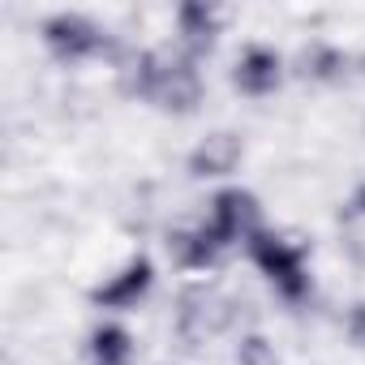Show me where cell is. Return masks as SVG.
Segmentation results:
<instances>
[{
	"label": "cell",
	"mask_w": 365,
	"mask_h": 365,
	"mask_svg": "<svg viewBox=\"0 0 365 365\" xmlns=\"http://www.w3.org/2000/svg\"><path fill=\"white\" fill-rule=\"evenodd\" d=\"M150 279H155V267H150L146 254H138V258H129V262L120 267V275H112L108 284H99V288L91 292V301L103 305V309H133V305L150 292Z\"/></svg>",
	"instance_id": "5"
},
{
	"label": "cell",
	"mask_w": 365,
	"mask_h": 365,
	"mask_svg": "<svg viewBox=\"0 0 365 365\" xmlns=\"http://www.w3.org/2000/svg\"><path fill=\"white\" fill-rule=\"evenodd\" d=\"M344 69H348V61H344V52H335L331 43H309V48L301 52V73H305V78L335 82V78H344Z\"/></svg>",
	"instance_id": "11"
},
{
	"label": "cell",
	"mask_w": 365,
	"mask_h": 365,
	"mask_svg": "<svg viewBox=\"0 0 365 365\" xmlns=\"http://www.w3.org/2000/svg\"><path fill=\"white\" fill-rule=\"evenodd\" d=\"M348 322H352V331H356V335H361V339H365V305H356V309H352V318H348Z\"/></svg>",
	"instance_id": "13"
},
{
	"label": "cell",
	"mask_w": 365,
	"mask_h": 365,
	"mask_svg": "<svg viewBox=\"0 0 365 365\" xmlns=\"http://www.w3.org/2000/svg\"><path fill=\"white\" fill-rule=\"evenodd\" d=\"M284 82V61L279 52L262 48V43H250L241 56H237V69H232V86L245 91V95H271L275 86Z\"/></svg>",
	"instance_id": "6"
},
{
	"label": "cell",
	"mask_w": 365,
	"mask_h": 365,
	"mask_svg": "<svg viewBox=\"0 0 365 365\" xmlns=\"http://www.w3.org/2000/svg\"><path fill=\"white\" fill-rule=\"evenodd\" d=\"M207 224H211V232H215L224 245H237V241L245 245V241L262 228V211H258L254 194H245V190H220V194L211 198Z\"/></svg>",
	"instance_id": "4"
},
{
	"label": "cell",
	"mask_w": 365,
	"mask_h": 365,
	"mask_svg": "<svg viewBox=\"0 0 365 365\" xmlns=\"http://www.w3.org/2000/svg\"><path fill=\"white\" fill-rule=\"evenodd\" d=\"M91 365H133V339L120 322H99L91 331Z\"/></svg>",
	"instance_id": "9"
},
{
	"label": "cell",
	"mask_w": 365,
	"mask_h": 365,
	"mask_svg": "<svg viewBox=\"0 0 365 365\" xmlns=\"http://www.w3.org/2000/svg\"><path fill=\"white\" fill-rule=\"evenodd\" d=\"M245 250H250V258L258 262V271H262L288 301H305V297H309V271H305V250H301V245H292V241H284V237L258 228V232L245 241Z\"/></svg>",
	"instance_id": "2"
},
{
	"label": "cell",
	"mask_w": 365,
	"mask_h": 365,
	"mask_svg": "<svg viewBox=\"0 0 365 365\" xmlns=\"http://www.w3.org/2000/svg\"><path fill=\"white\" fill-rule=\"evenodd\" d=\"M43 43L61 56V61H86V56H99L108 52V35L82 18V14H56L43 22Z\"/></svg>",
	"instance_id": "3"
},
{
	"label": "cell",
	"mask_w": 365,
	"mask_h": 365,
	"mask_svg": "<svg viewBox=\"0 0 365 365\" xmlns=\"http://www.w3.org/2000/svg\"><path fill=\"white\" fill-rule=\"evenodd\" d=\"M237 365H279L275 348L262 339V335H241L237 344Z\"/></svg>",
	"instance_id": "12"
},
{
	"label": "cell",
	"mask_w": 365,
	"mask_h": 365,
	"mask_svg": "<svg viewBox=\"0 0 365 365\" xmlns=\"http://www.w3.org/2000/svg\"><path fill=\"white\" fill-rule=\"evenodd\" d=\"M176 26H180V39L190 48H211L215 35H220V9L211 5H180L176 9Z\"/></svg>",
	"instance_id": "10"
},
{
	"label": "cell",
	"mask_w": 365,
	"mask_h": 365,
	"mask_svg": "<svg viewBox=\"0 0 365 365\" xmlns=\"http://www.w3.org/2000/svg\"><path fill=\"white\" fill-rule=\"evenodd\" d=\"M129 91L163 112H194L202 103V78L194 61H176L163 52H142L129 65Z\"/></svg>",
	"instance_id": "1"
},
{
	"label": "cell",
	"mask_w": 365,
	"mask_h": 365,
	"mask_svg": "<svg viewBox=\"0 0 365 365\" xmlns=\"http://www.w3.org/2000/svg\"><path fill=\"white\" fill-rule=\"evenodd\" d=\"M241 163V138L232 133H207L190 150V172L194 176H228Z\"/></svg>",
	"instance_id": "8"
},
{
	"label": "cell",
	"mask_w": 365,
	"mask_h": 365,
	"mask_svg": "<svg viewBox=\"0 0 365 365\" xmlns=\"http://www.w3.org/2000/svg\"><path fill=\"white\" fill-rule=\"evenodd\" d=\"M168 250H172V258L180 262V267H190V271H207V267H215L220 258H224V241L211 232V224L202 220L198 228H180V232H172L168 237Z\"/></svg>",
	"instance_id": "7"
},
{
	"label": "cell",
	"mask_w": 365,
	"mask_h": 365,
	"mask_svg": "<svg viewBox=\"0 0 365 365\" xmlns=\"http://www.w3.org/2000/svg\"><path fill=\"white\" fill-rule=\"evenodd\" d=\"M356 211H361V215H365V185H361V190H356Z\"/></svg>",
	"instance_id": "14"
}]
</instances>
